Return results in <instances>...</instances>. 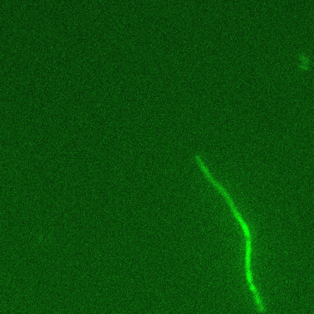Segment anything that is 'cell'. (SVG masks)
Returning a JSON list of instances; mask_svg holds the SVG:
<instances>
[{
  "label": "cell",
  "instance_id": "obj_1",
  "mask_svg": "<svg viewBox=\"0 0 314 314\" xmlns=\"http://www.w3.org/2000/svg\"><path fill=\"white\" fill-rule=\"evenodd\" d=\"M226 203L228 206L232 214L235 218L237 223L243 231L245 237V270H246V277L247 283H248L250 290L254 294L255 304H256L258 309H262L264 307V303L263 302L261 297H260L259 290L254 283L253 275L251 270V261L252 254V235L251 231L246 221L244 220L243 217L241 215L236 205L235 202L233 198L226 199Z\"/></svg>",
  "mask_w": 314,
  "mask_h": 314
}]
</instances>
